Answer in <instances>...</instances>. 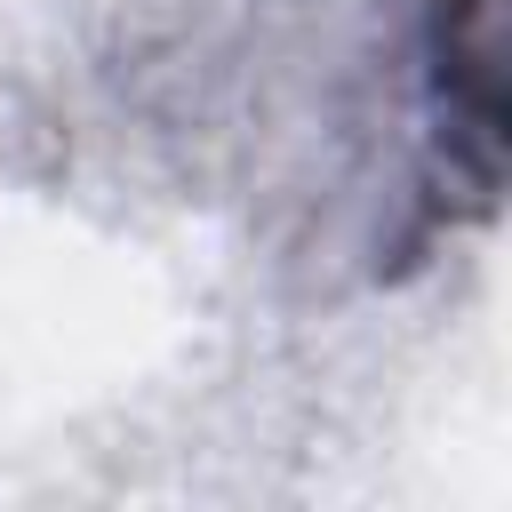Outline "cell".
Listing matches in <instances>:
<instances>
[{
	"label": "cell",
	"mask_w": 512,
	"mask_h": 512,
	"mask_svg": "<svg viewBox=\"0 0 512 512\" xmlns=\"http://www.w3.org/2000/svg\"><path fill=\"white\" fill-rule=\"evenodd\" d=\"M424 96L448 192L488 216L504 184V32L496 0H432L424 24Z\"/></svg>",
	"instance_id": "obj_1"
}]
</instances>
